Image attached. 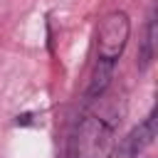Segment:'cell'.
I'll list each match as a JSON object with an SVG mask.
<instances>
[{
	"label": "cell",
	"mask_w": 158,
	"mask_h": 158,
	"mask_svg": "<svg viewBox=\"0 0 158 158\" xmlns=\"http://www.w3.org/2000/svg\"><path fill=\"white\" fill-rule=\"evenodd\" d=\"M86 111L79 118L74 133V158H111L116 148V131L123 116L121 96H111L109 89L86 101Z\"/></svg>",
	"instance_id": "1"
},
{
	"label": "cell",
	"mask_w": 158,
	"mask_h": 158,
	"mask_svg": "<svg viewBox=\"0 0 158 158\" xmlns=\"http://www.w3.org/2000/svg\"><path fill=\"white\" fill-rule=\"evenodd\" d=\"M131 37V20L123 10H111L96 32V59L116 64Z\"/></svg>",
	"instance_id": "2"
},
{
	"label": "cell",
	"mask_w": 158,
	"mask_h": 158,
	"mask_svg": "<svg viewBox=\"0 0 158 158\" xmlns=\"http://www.w3.org/2000/svg\"><path fill=\"white\" fill-rule=\"evenodd\" d=\"M156 133H158V114H156V109H153L138 126L131 128V133H128L126 138H121V141L116 143L111 158H138V156L153 143Z\"/></svg>",
	"instance_id": "3"
},
{
	"label": "cell",
	"mask_w": 158,
	"mask_h": 158,
	"mask_svg": "<svg viewBox=\"0 0 158 158\" xmlns=\"http://www.w3.org/2000/svg\"><path fill=\"white\" fill-rule=\"evenodd\" d=\"M156 35H158V30H156V10H151L146 30H143V40L138 44V59H136L138 69H148L151 67V62L156 57Z\"/></svg>",
	"instance_id": "4"
},
{
	"label": "cell",
	"mask_w": 158,
	"mask_h": 158,
	"mask_svg": "<svg viewBox=\"0 0 158 158\" xmlns=\"http://www.w3.org/2000/svg\"><path fill=\"white\" fill-rule=\"evenodd\" d=\"M114 67H116V64H109V62H99V59H96V67H94L91 79H89V86H86V101H91V99L101 96V94L111 86Z\"/></svg>",
	"instance_id": "5"
}]
</instances>
